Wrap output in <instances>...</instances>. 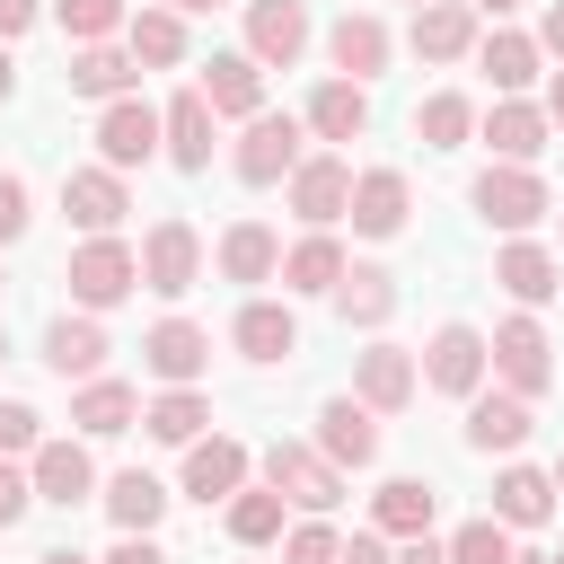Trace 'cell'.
I'll use <instances>...</instances> for the list:
<instances>
[{"label": "cell", "instance_id": "cell-1", "mask_svg": "<svg viewBox=\"0 0 564 564\" xmlns=\"http://www.w3.org/2000/svg\"><path fill=\"white\" fill-rule=\"evenodd\" d=\"M467 203H476V212H485L494 229H511V238H520V229H538V220L555 212L546 176H538V167H511V159H494V167H485V176L467 185Z\"/></svg>", "mask_w": 564, "mask_h": 564}, {"label": "cell", "instance_id": "cell-2", "mask_svg": "<svg viewBox=\"0 0 564 564\" xmlns=\"http://www.w3.org/2000/svg\"><path fill=\"white\" fill-rule=\"evenodd\" d=\"M62 282H70L79 308H115V300L141 291V256L106 229V238H79V247H70V273H62Z\"/></svg>", "mask_w": 564, "mask_h": 564}, {"label": "cell", "instance_id": "cell-3", "mask_svg": "<svg viewBox=\"0 0 564 564\" xmlns=\"http://www.w3.org/2000/svg\"><path fill=\"white\" fill-rule=\"evenodd\" d=\"M264 485H273L282 502H300V511H335V502H344V467H335L326 449H308V441H273V449H264Z\"/></svg>", "mask_w": 564, "mask_h": 564}, {"label": "cell", "instance_id": "cell-4", "mask_svg": "<svg viewBox=\"0 0 564 564\" xmlns=\"http://www.w3.org/2000/svg\"><path fill=\"white\" fill-rule=\"evenodd\" d=\"M167 150V115L150 106V97H115L106 115H97V159L106 167H150Z\"/></svg>", "mask_w": 564, "mask_h": 564}, {"label": "cell", "instance_id": "cell-5", "mask_svg": "<svg viewBox=\"0 0 564 564\" xmlns=\"http://www.w3.org/2000/svg\"><path fill=\"white\" fill-rule=\"evenodd\" d=\"M229 167H238V185H282L300 167V115H247Z\"/></svg>", "mask_w": 564, "mask_h": 564}, {"label": "cell", "instance_id": "cell-6", "mask_svg": "<svg viewBox=\"0 0 564 564\" xmlns=\"http://www.w3.org/2000/svg\"><path fill=\"white\" fill-rule=\"evenodd\" d=\"M194 282H203V238H194V220H159V229L141 238V291L185 300Z\"/></svg>", "mask_w": 564, "mask_h": 564}, {"label": "cell", "instance_id": "cell-7", "mask_svg": "<svg viewBox=\"0 0 564 564\" xmlns=\"http://www.w3.org/2000/svg\"><path fill=\"white\" fill-rule=\"evenodd\" d=\"M485 344H494V370H502V388H511V397H529V405H538V397L555 388V361H546V326H538V317H502Z\"/></svg>", "mask_w": 564, "mask_h": 564}, {"label": "cell", "instance_id": "cell-8", "mask_svg": "<svg viewBox=\"0 0 564 564\" xmlns=\"http://www.w3.org/2000/svg\"><path fill=\"white\" fill-rule=\"evenodd\" d=\"M485 370H494V344H485L467 317H449V326L423 344V379H432L441 397H476V388H485Z\"/></svg>", "mask_w": 564, "mask_h": 564}, {"label": "cell", "instance_id": "cell-9", "mask_svg": "<svg viewBox=\"0 0 564 564\" xmlns=\"http://www.w3.org/2000/svg\"><path fill=\"white\" fill-rule=\"evenodd\" d=\"M414 388H423V370H414L405 344H370V352H352V397H361L370 414H405Z\"/></svg>", "mask_w": 564, "mask_h": 564}, {"label": "cell", "instance_id": "cell-10", "mask_svg": "<svg viewBox=\"0 0 564 564\" xmlns=\"http://www.w3.org/2000/svg\"><path fill=\"white\" fill-rule=\"evenodd\" d=\"M62 212L88 229V238H106V229H123V212H132V194H123V167H70L62 176Z\"/></svg>", "mask_w": 564, "mask_h": 564}, {"label": "cell", "instance_id": "cell-11", "mask_svg": "<svg viewBox=\"0 0 564 564\" xmlns=\"http://www.w3.org/2000/svg\"><path fill=\"white\" fill-rule=\"evenodd\" d=\"M141 361H150V379H167V388H194V379L212 370V335H203L194 317H159V326L141 335Z\"/></svg>", "mask_w": 564, "mask_h": 564}, {"label": "cell", "instance_id": "cell-12", "mask_svg": "<svg viewBox=\"0 0 564 564\" xmlns=\"http://www.w3.org/2000/svg\"><path fill=\"white\" fill-rule=\"evenodd\" d=\"M247 53L264 70H291L308 53V0H247Z\"/></svg>", "mask_w": 564, "mask_h": 564}, {"label": "cell", "instance_id": "cell-13", "mask_svg": "<svg viewBox=\"0 0 564 564\" xmlns=\"http://www.w3.org/2000/svg\"><path fill=\"white\" fill-rule=\"evenodd\" d=\"M326 62H335V79H379L388 70V26L370 18V9H344L335 26H326Z\"/></svg>", "mask_w": 564, "mask_h": 564}, {"label": "cell", "instance_id": "cell-14", "mask_svg": "<svg viewBox=\"0 0 564 564\" xmlns=\"http://www.w3.org/2000/svg\"><path fill=\"white\" fill-rule=\"evenodd\" d=\"M291 212H300L308 229H335V220L352 212V167H344V159H300V167H291Z\"/></svg>", "mask_w": 564, "mask_h": 564}, {"label": "cell", "instance_id": "cell-15", "mask_svg": "<svg viewBox=\"0 0 564 564\" xmlns=\"http://www.w3.org/2000/svg\"><path fill=\"white\" fill-rule=\"evenodd\" d=\"M405 212H414L405 167H361V176H352V212H344V220H352L361 238H397V229H405Z\"/></svg>", "mask_w": 564, "mask_h": 564}, {"label": "cell", "instance_id": "cell-16", "mask_svg": "<svg viewBox=\"0 0 564 564\" xmlns=\"http://www.w3.org/2000/svg\"><path fill=\"white\" fill-rule=\"evenodd\" d=\"M317 449H326L335 467H370V458H379V414H370L361 397H326V405H317Z\"/></svg>", "mask_w": 564, "mask_h": 564}, {"label": "cell", "instance_id": "cell-17", "mask_svg": "<svg viewBox=\"0 0 564 564\" xmlns=\"http://www.w3.org/2000/svg\"><path fill=\"white\" fill-rule=\"evenodd\" d=\"M62 79H70V97H97V106H115V97H132L141 62H132V44H115V35H106V44H79Z\"/></svg>", "mask_w": 564, "mask_h": 564}, {"label": "cell", "instance_id": "cell-18", "mask_svg": "<svg viewBox=\"0 0 564 564\" xmlns=\"http://www.w3.org/2000/svg\"><path fill=\"white\" fill-rule=\"evenodd\" d=\"M476 132L494 141V159H511V167H529V159L546 150V132H555V115H546V106H529V97H502L494 115H476Z\"/></svg>", "mask_w": 564, "mask_h": 564}, {"label": "cell", "instance_id": "cell-19", "mask_svg": "<svg viewBox=\"0 0 564 564\" xmlns=\"http://www.w3.org/2000/svg\"><path fill=\"white\" fill-rule=\"evenodd\" d=\"M520 441H529V397H511V388H476V397H467V449H485V458L502 449V458H511Z\"/></svg>", "mask_w": 564, "mask_h": 564}, {"label": "cell", "instance_id": "cell-20", "mask_svg": "<svg viewBox=\"0 0 564 564\" xmlns=\"http://www.w3.org/2000/svg\"><path fill=\"white\" fill-rule=\"evenodd\" d=\"M26 476H35V502H62V511H79V502L97 494V467H88L79 441H44V449L26 458Z\"/></svg>", "mask_w": 564, "mask_h": 564}, {"label": "cell", "instance_id": "cell-21", "mask_svg": "<svg viewBox=\"0 0 564 564\" xmlns=\"http://www.w3.org/2000/svg\"><path fill=\"white\" fill-rule=\"evenodd\" d=\"M476 35H485V26H476L467 0H432V9H414V35H405V44H414L423 62H467Z\"/></svg>", "mask_w": 564, "mask_h": 564}, {"label": "cell", "instance_id": "cell-22", "mask_svg": "<svg viewBox=\"0 0 564 564\" xmlns=\"http://www.w3.org/2000/svg\"><path fill=\"white\" fill-rule=\"evenodd\" d=\"M203 97H212V115H264V62L256 53H212L203 62Z\"/></svg>", "mask_w": 564, "mask_h": 564}, {"label": "cell", "instance_id": "cell-23", "mask_svg": "<svg viewBox=\"0 0 564 564\" xmlns=\"http://www.w3.org/2000/svg\"><path fill=\"white\" fill-rule=\"evenodd\" d=\"M229 344H238L247 361H291V352H300V317H291L282 300H247V308L229 317Z\"/></svg>", "mask_w": 564, "mask_h": 564}, {"label": "cell", "instance_id": "cell-24", "mask_svg": "<svg viewBox=\"0 0 564 564\" xmlns=\"http://www.w3.org/2000/svg\"><path fill=\"white\" fill-rule=\"evenodd\" d=\"M494 282H502L520 308H538V300H555V291H564V264H555L538 238H511V247L494 256Z\"/></svg>", "mask_w": 564, "mask_h": 564}, {"label": "cell", "instance_id": "cell-25", "mask_svg": "<svg viewBox=\"0 0 564 564\" xmlns=\"http://www.w3.org/2000/svg\"><path fill=\"white\" fill-rule=\"evenodd\" d=\"M106 352H115V344H106L97 308H88V317H53V326H44V361H53L62 379H97V370H106Z\"/></svg>", "mask_w": 564, "mask_h": 564}, {"label": "cell", "instance_id": "cell-26", "mask_svg": "<svg viewBox=\"0 0 564 564\" xmlns=\"http://www.w3.org/2000/svg\"><path fill=\"white\" fill-rule=\"evenodd\" d=\"M238 485H247V449H238L229 432H212V441L185 449V494H194V502H229Z\"/></svg>", "mask_w": 564, "mask_h": 564}, {"label": "cell", "instance_id": "cell-27", "mask_svg": "<svg viewBox=\"0 0 564 564\" xmlns=\"http://www.w3.org/2000/svg\"><path fill=\"white\" fill-rule=\"evenodd\" d=\"M300 123H308L317 141H361V132H370V88H361V79H326Z\"/></svg>", "mask_w": 564, "mask_h": 564}, {"label": "cell", "instance_id": "cell-28", "mask_svg": "<svg viewBox=\"0 0 564 564\" xmlns=\"http://www.w3.org/2000/svg\"><path fill=\"white\" fill-rule=\"evenodd\" d=\"M132 414H141V397L123 388V379H79V397H70V423L88 432V441H115V432H132Z\"/></svg>", "mask_w": 564, "mask_h": 564}, {"label": "cell", "instance_id": "cell-29", "mask_svg": "<svg viewBox=\"0 0 564 564\" xmlns=\"http://www.w3.org/2000/svg\"><path fill=\"white\" fill-rule=\"evenodd\" d=\"M203 423H212V397H203V388H159V397L141 405V432L167 441V449H194Z\"/></svg>", "mask_w": 564, "mask_h": 564}, {"label": "cell", "instance_id": "cell-30", "mask_svg": "<svg viewBox=\"0 0 564 564\" xmlns=\"http://www.w3.org/2000/svg\"><path fill=\"white\" fill-rule=\"evenodd\" d=\"M432 511H441V494H432L423 476H388V485L370 494V529H388V538H423Z\"/></svg>", "mask_w": 564, "mask_h": 564}, {"label": "cell", "instance_id": "cell-31", "mask_svg": "<svg viewBox=\"0 0 564 564\" xmlns=\"http://www.w3.org/2000/svg\"><path fill=\"white\" fill-rule=\"evenodd\" d=\"M123 44L141 70H176L185 62V9H132L123 18Z\"/></svg>", "mask_w": 564, "mask_h": 564}, {"label": "cell", "instance_id": "cell-32", "mask_svg": "<svg viewBox=\"0 0 564 564\" xmlns=\"http://www.w3.org/2000/svg\"><path fill=\"white\" fill-rule=\"evenodd\" d=\"M220 273H229V282H273V273H282V238H273L264 220H229V229H220Z\"/></svg>", "mask_w": 564, "mask_h": 564}, {"label": "cell", "instance_id": "cell-33", "mask_svg": "<svg viewBox=\"0 0 564 564\" xmlns=\"http://www.w3.org/2000/svg\"><path fill=\"white\" fill-rule=\"evenodd\" d=\"M326 300L344 308V326H388V308H397V273H388V264H344V282H335Z\"/></svg>", "mask_w": 564, "mask_h": 564}, {"label": "cell", "instance_id": "cell-34", "mask_svg": "<svg viewBox=\"0 0 564 564\" xmlns=\"http://www.w3.org/2000/svg\"><path fill=\"white\" fill-rule=\"evenodd\" d=\"M546 511H555V476L546 467H502L494 476V520L502 529H538Z\"/></svg>", "mask_w": 564, "mask_h": 564}, {"label": "cell", "instance_id": "cell-35", "mask_svg": "<svg viewBox=\"0 0 564 564\" xmlns=\"http://www.w3.org/2000/svg\"><path fill=\"white\" fill-rule=\"evenodd\" d=\"M476 62H485V79H494L502 97H520V88L538 79V35H520V26H494V35H476Z\"/></svg>", "mask_w": 564, "mask_h": 564}, {"label": "cell", "instance_id": "cell-36", "mask_svg": "<svg viewBox=\"0 0 564 564\" xmlns=\"http://www.w3.org/2000/svg\"><path fill=\"white\" fill-rule=\"evenodd\" d=\"M167 159H176L185 176L212 167V97H203V88H185V97L167 106Z\"/></svg>", "mask_w": 564, "mask_h": 564}, {"label": "cell", "instance_id": "cell-37", "mask_svg": "<svg viewBox=\"0 0 564 564\" xmlns=\"http://www.w3.org/2000/svg\"><path fill=\"white\" fill-rule=\"evenodd\" d=\"M344 282V247H335V229H308L291 256H282V291H308V300H326Z\"/></svg>", "mask_w": 564, "mask_h": 564}, {"label": "cell", "instance_id": "cell-38", "mask_svg": "<svg viewBox=\"0 0 564 564\" xmlns=\"http://www.w3.org/2000/svg\"><path fill=\"white\" fill-rule=\"evenodd\" d=\"M97 502H106V520H115V529H159V520H167V485H159L150 467H123Z\"/></svg>", "mask_w": 564, "mask_h": 564}, {"label": "cell", "instance_id": "cell-39", "mask_svg": "<svg viewBox=\"0 0 564 564\" xmlns=\"http://www.w3.org/2000/svg\"><path fill=\"white\" fill-rule=\"evenodd\" d=\"M467 132H476V106H467L458 88H441V97L414 106V141H423V150H458Z\"/></svg>", "mask_w": 564, "mask_h": 564}, {"label": "cell", "instance_id": "cell-40", "mask_svg": "<svg viewBox=\"0 0 564 564\" xmlns=\"http://www.w3.org/2000/svg\"><path fill=\"white\" fill-rule=\"evenodd\" d=\"M229 538L238 546H273L282 538V494L273 485H238L229 494Z\"/></svg>", "mask_w": 564, "mask_h": 564}, {"label": "cell", "instance_id": "cell-41", "mask_svg": "<svg viewBox=\"0 0 564 564\" xmlns=\"http://www.w3.org/2000/svg\"><path fill=\"white\" fill-rule=\"evenodd\" d=\"M53 18H62V35L70 44H106V35H123V0H53Z\"/></svg>", "mask_w": 564, "mask_h": 564}, {"label": "cell", "instance_id": "cell-42", "mask_svg": "<svg viewBox=\"0 0 564 564\" xmlns=\"http://www.w3.org/2000/svg\"><path fill=\"white\" fill-rule=\"evenodd\" d=\"M520 546H511V529L502 520H467L458 538H449V564H511Z\"/></svg>", "mask_w": 564, "mask_h": 564}, {"label": "cell", "instance_id": "cell-43", "mask_svg": "<svg viewBox=\"0 0 564 564\" xmlns=\"http://www.w3.org/2000/svg\"><path fill=\"white\" fill-rule=\"evenodd\" d=\"M282 564H344V538L326 529V511H308L300 529H282Z\"/></svg>", "mask_w": 564, "mask_h": 564}, {"label": "cell", "instance_id": "cell-44", "mask_svg": "<svg viewBox=\"0 0 564 564\" xmlns=\"http://www.w3.org/2000/svg\"><path fill=\"white\" fill-rule=\"evenodd\" d=\"M44 449V414L35 405H0V458H35Z\"/></svg>", "mask_w": 564, "mask_h": 564}, {"label": "cell", "instance_id": "cell-45", "mask_svg": "<svg viewBox=\"0 0 564 564\" xmlns=\"http://www.w3.org/2000/svg\"><path fill=\"white\" fill-rule=\"evenodd\" d=\"M26 220H35V212H26V176H9V167H0V247H9V238H26Z\"/></svg>", "mask_w": 564, "mask_h": 564}, {"label": "cell", "instance_id": "cell-46", "mask_svg": "<svg viewBox=\"0 0 564 564\" xmlns=\"http://www.w3.org/2000/svg\"><path fill=\"white\" fill-rule=\"evenodd\" d=\"M26 502H35V476L0 458V529H18V520H26Z\"/></svg>", "mask_w": 564, "mask_h": 564}, {"label": "cell", "instance_id": "cell-47", "mask_svg": "<svg viewBox=\"0 0 564 564\" xmlns=\"http://www.w3.org/2000/svg\"><path fill=\"white\" fill-rule=\"evenodd\" d=\"M97 564H167V555H159V538H150V529H123V538H115Z\"/></svg>", "mask_w": 564, "mask_h": 564}, {"label": "cell", "instance_id": "cell-48", "mask_svg": "<svg viewBox=\"0 0 564 564\" xmlns=\"http://www.w3.org/2000/svg\"><path fill=\"white\" fill-rule=\"evenodd\" d=\"M344 564H397V555H388V529H361V538H344Z\"/></svg>", "mask_w": 564, "mask_h": 564}, {"label": "cell", "instance_id": "cell-49", "mask_svg": "<svg viewBox=\"0 0 564 564\" xmlns=\"http://www.w3.org/2000/svg\"><path fill=\"white\" fill-rule=\"evenodd\" d=\"M35 18H44V0H0V44H9V35H26Z\"/></svg>", "mask_w": 564, "mask_h": 564}, {"label": "cell", "instance_id": "cell-50", "mask_svg": "<svg viewBox=\"0 0 564 564\" xmlns=\"http://www.w3.org/2000/svg\"><path fill=\"white\" fill-rule=\"evenodd\" d=\"M538 53H555V62H564V0L538 18Z\"/></svg>", "mask_w": 564, "mask_h": 564}, {"label": "cell", "instance_id": "cell-51", "mask_svg": "<svg viewBox=\"0 0 564 564\" xmlns=\"http://www.w3.org/2000/svg\"><path fill=\"white\" fill-rule=\"evenodd\" d=\"M397 564H449V546H432V529H423V538H405V546H397Z\"/></svg>", "mask_w": 564, "mask_h": 564}, {"label": "cell", "instance_id": "cell-52", "mask_svg": "<svg viewBox=\"0 0 564 564\" xmlns=\"http://www.w3.org/2000/svg\"><path fill=\"white\" fill-rule=\"evenodd\" d=\"M18 97V62H9V44H0V106Z\"/></svg>", "mask_w": 564, "mask_h": 564}, {"label": "cell", "instance_id": "cell-53", "mask_svg": "<svg viewBox=\"0 0 564 564\" xmlns=\"http://www.w3.org/2000/svg\"><path fill=\"white\" fill-rule=\"evenodd\" d=\"M35 564H97V555H79V546H44Z\"/></svg>", "mask_w": 564, "mask_h": 564}, {"label": "cell", "instance_id": "cell-54", "mask_svg": "<svg viewBox=\"0 0 564 564\" xmlns=\"http://www.w3.org/2000/svg\"><path fill=\"white\" fill-rule=\"evenodd\" d=\"M546 115H555V123H564V70H555V79H546Z\"/></svg>", "mask_w": 564, "mask_h": 564}, {"label": "cell", "instance_id": "cell-55", "mask_svg": "<svg viewBox=\"0 0 564 564\" xmlns=\"http://www.w3.org/2000/svg\"><path fill=\"white\" fill-rule=\"evenodd\" d=\"M467 9H476V18H511L520 0H467Z\"/></svg>", "mask_w": 564, "mask_h": 564}, {"label": "cell", "instance_id": "cell-56", "mask_svg": "<svg viewBox=\"0 0 564 564\" xmlns=\"http://www.w3.org/2000/svg\"><path fill=\"white\" fill-rule=\"evenodd\" d=\"M167 9H185V18H203V9H220V0H167Z\"/></svg>", "mask_w": 564, "mask_h": 564}, {"label": "cell", "instance_id": "cell-57", "mask_svg": "<svg viewBox=\"0 0 564 564\" xmlns=\"http://www.w3.org/2000/svg\"><path fill=\"white\" fill-rule=\"evenodd\" d=\"M511 564H555V555H511Z\"/></svg>", "mask_w": 564, "mask_h": 564}, {"label": "cell", "instance_id": "cell-58", "mask_svg": "<svg viewBox=\"0 0 564 564\" xmlns=\"http://www.w3.org/2000/svg\"><path fill=\"white\" fill-rule=\"evenodd\" d=\"M555 494H564V458H555Z\"/></svg>", "mask_w": 564, "mask_h": 564}, {"label": "cell", "instance_id": "cell-59", "mask_svg": "<svg viewBox=\"0 0 564 564\" xmlns=\"http://www.w3.org/2000/svg\"><path fill=\"white\" fill-rule=\"evenodd\" d=\"M0 361H9V326H0Z\"/></svg>", "mask_w": 564, "mask_h": 564}, {"label": "cell", "instance_id": "cell-60", "mask_svg": "<svg viewBox=\"0 0 564 564\" xmlns=\"http://www.w3.org/2000/svg\"><path fill=\"white\" fill-rule=\"evenodd\" d=\"M405 9H432V0H405Z\"/></svg>", "mask_w": 564, "mask_h": 564}, {"label": "cell", "instance_id": "cell-61", "mask_svg": "<svg viewBox=\"0 0 564 564\" xmlns=\"http://www.w3.org/2000/svg\"><path fill=\"white\" fill-rule=\"evenodd\" d=\"M555 564H564V555H555Z\"/></svg>", "mask_w": 564, "mask_h": 564}, {"label": "cell", "instance_id": "cell-62", "mask_svg": "<svg viewBox=\"0 0 564 564\" xmlns=\"http://www.w3.org/2000/svg\"><path fill=\"white\" fill-rule=\"evenodd\" d=\"M0 282H9V273H0Z\"/></svg>", "mask_w": 564, "mask_h": 564}]
</instances>
